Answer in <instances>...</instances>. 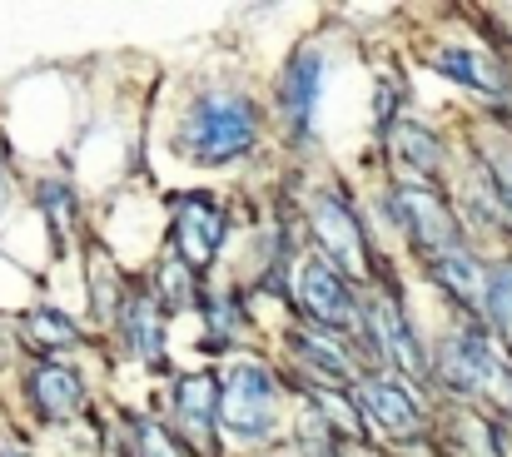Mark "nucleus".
Returning a JSON list of instances; mask_svg holds the SVG:
<instances>
[{
    "mask_svg": "<svg viewBox=\"0 0 512 457\" xmlns=\"http://www.w3.org/2000/svg\"><path fill=\"white\" fill-rule=\"evenodd\" d=\"M309 229H314L324 259L334 269H343L348 279H368L378 269V259L368 249V229H363V219L353 214V204L343 199L339 189H319L309 199Z\"/></svg>",
    "mask_w": 512,
    "mask_h": 457,
    "instance_id": "20e7f679",
    "label": "nucleus"
},
{
    "mask_svg": "<svg viewBox=\"0 0 512 457\" xmlns=\"http://www.w3.org/2000/svg\"><path fill=\"white\" fill-rule=\"evenodd\" d=\"M433 65H438V75H448V80H458V85H468V90H478V95H488V100H508L512 95L503 65H498L493 55L468 50V45H443V50L433 55Z\"/></svg>",
    "mask_w": 512,
    "mask_h": 457,
    "instance_id": "4468645a",
    "label": "nucleus"
},
{
    "mask_svg": "<svg viewBox=\"0 0 512 457\" xmlns=\"http://www.w3.org/2000/svg\"><path fill=\"white\" fill-rule=\"evenodd\" d=\"M0 457H25V453H0Z\"/></svg>",
    "mask_w": 512,
    "mask_h": 457,
    "instance_id": "bb28decb",
    "label": "nucleus"
},
{
    "mask_svg": "<svg viewBox=\"0 0 512 457\" xmlns=\"http://www.w3.org/2000/svg\"><path fill=\"white\" fill-rule=\"evenodd\" d=\"M35 199H40L45 219H50L60 234H70V224H75V194H70V184H65V179H45V184L35 189Z\"/></svg>",
    "mask_w": 512,
    "mask_h": 457,
    "instance_id": "5701e85b",
    "label": "nucleus"
},
{
    "mask_svg": "<svg viewBox=\"0 0 512 457\" xmlns=\"http://www.w3.org/2000/svg\"><path fill=\"white\" fill-rule=\"evenodd\" d=\"M170 239H174V254L189 269H209L219 259L224 239H229V219H224L219 199H209V194H179L174 199Z\"/></svg>",
    "mask_w": 512,
    "mask_h": 457,
    "instance_id": "6e6552de",
    "label": "nucleus"
},
{
    "mask_svg": "<svg viewBox=\"0 0 512 457\" xmlns=\"http://www.w3.org/2000/svg\"><path fill=\"white\" fill-rule=\"evenodd\" d=\"M428 274H433L463 308H478V313H483V304H488V274H493V269H483L478 254H473L468 244H458V249L428 259Z\"/></svg>",
    "mask_w": 512,
    "mask_h": 457,
    "instance_id": "dca6fc26",
    "label": "nucleus"
},
{
    "mask_svg": "<svg viewBox=\"0 0 512 457\" xmlns=\"http://www.w3.org/2000/svg\"><path fill=\"white\" fill-rule=\"evenodd\" d=\"M25 393H30V403H35V413L45 423H65V418L85 413V398H90L85 393V378L70 363H55V358H45V363L30 368Z\"/></svg>",
    "mask_w": 512,
    "mask_h": 457,
    "instance_id": "f8f14e48",
    "label": "nucleus"
},
{
    "mask_svg": "<svg viewBox=\"0 0 512 457\" xmlns=\"http://www.w3.org/2000/svg\"><path fill=\"white\" fill-rule=\"evenodd\" d=\"M10 194H15V179H10V169H5V159H0V209L10 204Z\"/></svg>",
    "mask_w": 512,
    "mask_h": 457,
    "instance_id": "a878e982",
    "label": "nucleus"
},
{
    "mask_svg": "<svg viewBox=\"0 0 512 457\" xmlns=\"http://www.w3.org/2000/svg\"><path fill=\"white\" fill-rule=\"evenodd\" d=\"M174 418L184 443L199 457H219V423H224V378L189 373L174 383Z\"/></svg>",
    "mask_w": 512,
    "mask_h": 457,
    "instance_id": "1a4fd4ad",
    "label": "nucleus"
},
{
    "mask_svg": "<svg viewBox=\"0 0 512 457\" xmlns=\"http://www.w3.org/2000/svg\"><path fill=\"white\" fill-rule=\"evenodd\" d=\"M25 338L35 348H75L80 343V323L55 304H35L25 313Z\"/></svg>",
    "mask_w": 512,
    "mask_h": 457,
    "instance_id": "a211bd4d",
    "label": "nucleus"
},
{
    "mask_svg": "<svg viewBox=\"0 0 512 457\" xmlns=\"http://www.w3.org/2000/svg\"><path fill=\"white\" fill-rule=\"evenodd\" d=\"M353 393H358V413H363L373 428H383L388 438H423L428 413H423V403L408 393V383H393V378H363Z\"/></svg>",
    "mask_w": 512,
    "mask_h": 457,
    "instance_id": "9d476101",
    "label": "nucleus"
},
{
    "mask_svg": "<svg viewBox=\"0 0 512 457\" xmlns=\"http://www.w3.org/2000/svg\"><path fill=\"white\" fill-rule=\"evenodd\" d=\"M155 299L165 313H184V308H194L199 299V284H194V269L179 259V254H165L160 264H155Z\"/></svg>",
    "mask_w": 512,
    "mask_h": 457,
    "instance_id": "f3484780",
    "label": "nucleus"
},
{
    "mask_svg": "<svg viewBox=\"0 0 512 457\" xmlns=\"http://www.w3.org/2000/svg\"><path fill=\"white\" fill-rule=\"evenodd\" d=\"M279 398L284 383L264 358H239L224 373V433L244 448L269 443L279 433Z\"/></svg>",
    "mask_w": 512,
    "mask_h": 457,
    "instance_id": "7ed1b4c3",
    "label": "nucleus"
},
{
    "mask_svg": "<svg viewBox=\"0 0 512 457\" xmlns=\"http://www.w3.org/2000/svg\"><path fill=\"white\" fill-rule=\"evenodd\" d=\"M438 378L458 398H493V403L512 408V363L493 348V338H488L483 323H458L443 338Z\"/></svg>",
    "mask_w": 512,
    "mask_h": 457,
    "instance_id": "f03ea898",
    "label": "nucleus"
},
{
    "mask_svg": "<svg viewBox=\"0 0 512 457\" xmlns=\"http://www.w3.org/2000/svg\"><path fill=\"white\" fill-rule=\"evenodd\" d=\"M259 145V105L244 90H199L174 130V150L199 169L239 164Z\"/></svg>",
    "mask_w": 512,
    "mask_h": 457,
    "instance_id": "f257e3e1",
    "label": "nucleus"
},
{
    "mask_svg": "<svg viewBox=\"0 0 512 457\" xmlns=\"http://www.w3.org/2000/svg\"><path fill=\"white\" fill-rule=\"evenodd\" d=\"M448 438H453V453L458 457H503L498 428H488V423L473 418V413H458V418L448 423Z\"/></svg>",
    "mask_w": 512,
    "mask_h": 457,
    "instance_id": "aec40b11",
    "label": "nucleus"
},
{
    "mask_svg": "<svg viewBox=\"0 0 512 457\" xmlns=\"http://www.w3.org/2000/svg\"><path fill=\"white\" fill-rule=\"evenodd\" d=\"M324 80H329V55L319 45H299L279 75V115L289 125L294 140H309L314 120H319V100H324Z\"/></svg>",
    "mask_w": 512,
    "mask_h": 457,
    "instance_id": "0eeeda50",
    "label": "nucleus"
},
{
    "mask_svg": "<svg viewBox=\"0 0 512 457\" xmlns=\"http://www.w3.org/2000/svg\"><path fill=\"white\" fill-rule=\"evenodd\" d=\"M130 433H135V453L140 457H184L174 448L170 433L160 423H150V418H130Z\"/></svg>",
    "mask_w": 512,
    "mask_h": 457,
    "instance_id": "b1692460",
    "label": "nucleus"
},
{
    "mask_svg": "<svg viewBox=\"0 0 512 457\" xmlns=\"http://www.w3.org/2000/svg\"><path fill=\"white\" fill-rule=\"evenodd\" d=\"M388 209H393L398 229L408 234V244H413L423 259H438V254H448V249L468 244V239H463V229H458V214H453V209H448V199H443V189L393 184Z\"/></svg>",
    "mask_w": 512,
    "mask_h": 457,
    "instance_id": "39448f33",
    "label": "nucleus"
},
{
    "mask_svg": "<svg viewBox=\"0 0 512 457\" xmlns=\"http://www.w3.org/2000/svg\"><path fill=\"white\" fill-rule=\"evenodd\" d=\"M393 110H398V85H393V80H378L373 115H378V125H383V130H393V125H398V120H393Z\"/></svg>",
    "mask_w": 512,
    "mask_h": 457,
    "instance_id": "393cba45",
    "label": "nucleus"
},
{
    "mask_svg": "<svg viewBox=\"0 0 512 457\" xmlns=\"http://www.w3.org/2000/svg\"><path fill=\"white\" fill-rule=\"evenodd\" d=\"M483 318L512 343V259L488 274V304H483Z\"/></svg>",
    "mask_w": 512,
    "mask_h": 457,
    "instance_id": "412c9836",
    "label": "nucleus"
},
{
    "mask_svg": "<svg viewBox=\"0 0 512 457\" xmlns=\"http://www.w3.org/2000/svg\"><path fill=\"white\" fill-rule=\"evenodd\" d=\"M483 189L493 194V209L512 224V145L508 140H483Z\"/></svg>",
    "mask_w": 512,
    "mask_h": 457,
    "instance_id": "6ab92c4d",
    "label": "nucleus"
},
{
    "mask_svg": "<svg viewBox=\"0 0 512 457\" xmlns=\"http://www.w3.org/2000/svg\"><path fill=\"white\" fill-rule=\"evenodd\" d=\"M299 304L314 318V328H329V333H358V323H363V304L353 294V279L343 269H334L329 259L299 264Z\"/></svg>",
    "mask_w": 512,
    "mask_h": 457,
    "instance_id": "423d86ee",
    "label": "nucleus"
},
{
    "mask_svg": "<svg viewBox=\"0 0 512 457\" xmlns=\"http://www.w3.org/2000/svg\"><path fill=\"white\" fill-rule=\"evenodd\" d=\"M289 348H294V358L319 378V383H334V388H358L368 373L348 358V343H339L329 328H289Z\"/></svg>",
    "mask_w": 512,
    "mask_h": 457,
    "instance_id": "ddd939ff",
    "label": "nucleus"
},
{
    "mask_svg": "<svg viewBox=\"0 0 512 457\" xmlns=\"http://www.w3.org/2000/svg\"><path fill=\"white\" fill-rule=\"evenodd\" d=\"M204 318H209V338H214V348H224V343L239 333V323H244V308L234 304V294H224V289H209V294H204Z\"/></svg>",
    "mask_w": 512,
    "mask_h": 457,
    "instance_id": "4be33fe9",
    "label": "nucleus"
},
{
    "mask_svg": "<svg viewBox=\"0 0 512 457\" xmlns=\"http://www.w3.org/2000/svg\"><path fill=\"white\" fill-rule=\"evenodd\" d=\"M388 159L398 169V184H413V189H438L443 179V164H448V150L443 140L418 125V120H398L388 130Z\"/></svg>",
    "mask_w": 512,
    "mask_h": 457,
    "instance_id": "9b49d317",
    "label": "nucleus"
},
{
    "mask_svg": "<svg viewBox=\"0 0 512 457\" xmlns=\"http://www.w3.org/2000/svg\"><path fill=\"white\" fill-rule=\"evenodd\" d=\"M120 328H125V343L140 363H150V368L165 363V308L155 294H125Z\"/></svg>",
    "mask_w": 512,
    "mask_h": 457,
    "instance_id": "2eb2a0df",
    "label": "nucleus"
}]
</instances>
